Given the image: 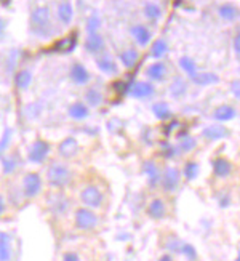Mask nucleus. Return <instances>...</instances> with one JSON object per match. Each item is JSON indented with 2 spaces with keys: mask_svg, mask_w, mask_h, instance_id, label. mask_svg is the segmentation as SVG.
Listing matches in <instances>:
<instances>
[{
  "mask_svg": "<svg viewBox=\"0 0 240 261\" xmlns=\"http://www.w3.org/2000/svg\"><path fill=\"white\" fill-rule=\"evenodd\" d=\"M152 112L154 116L157 117L159 120H168L172 117V109L166 103L160 101V103H155L152 106Z\"/></svg>",
  "mask_w": 240,
  "mask_h": 261,
  "instance_id": "obj_32",
  "label": "nucleus"
},
{
  "mask_svg": "<svg viewBox=\"0 0 240 261\" xmlns=\"http://www.w3.org/2000/svg\"><path fill=\"white\" fill-rule=\"evenodd\" d=\"M67 114H69V117L72 120H85L88 116H90V108L87 106L85 103H74V104H71L69 109H67Z\"/></svg>",
  "mask_w": 240,
  "mask_h": 261,
  "instance_id": "obj_20",
  "label": "nucleus"
},
{
  "mask_svg": "<svg viewBox=\"0 0 240 261\" xmlns=\"http://www.w3.org/2000/svg\"><path fill=\"white\" fill-rule=\"evenodd\" d=\"M10 140H12V130L7 128L5 133H4V137H2V140H0V152L7 149V146H8Z\"/></svg>",
  "mask_w": 240,
  "mask_h": 261,
  "instance_id": "obj_42",
  "label": "nucleus"
},
{
  "mask_svg": "<svg viewBox=\"0 0 240 261\" xmlns=\"http://www.w3.org/2000/svg\"><path fill=\"white\" fill-rule=\"evenodd\" d=\"M74 223H76V227L80 229V231H93V229L98 227L99 218L91 208L80 207L74 213Z\"/></svg>",
  "mask_w": 240,
  "mask_h": 261,
  "instance_id": "obj_3",
  "label": "nucleus"
},
{
  "mask_svg": "<svg viewBox=\"0 0 240 261\" xmlns=\"http://www.w3.org/2000/svg\"><path fill=\"white\" fill-rule=\"evenodd\" d=\"M186 91H187V85H186V82L183 79H175L172 83H170V93H172V96L173 98H181L186 95Z\"/></svg>",
  "mask_w": 240,
  "mask_h": 261,
  "instance_id": "obj_35",
  "label": "nucleus"
},
{
  "mask_svg": "<svg viewBox=\"0 0 240 261\" xmlns=\"http://www.w3.org/2000/svg\"><path fill=\"white\" fill-rule=\"evenodd\" d=\"M146 213H148L149 218H152V220L159 221V220H163V218L166 216V213H168V208H166V204L163 199H160V197H154V199L149 202L148 208H146Z\"/></svg>",
  "mask_w": 240,
  "mask_h": 261,
  "instance_id": "obj_11",
  "label": "nucleus"
},
{
  "mask_svg": "<svg viewBox=\"0 0 240 261\" xmlns=\"http://www.w3.org/2000/svg\"><path fill=\"white\" fill-rule=\"evenodd\" d=\"M62 261H80V256L76 252H66L62 255Z\"/></svg>",
  "mask_w": 240,
  "mask_h": 261,
  "instance_id": "obj_43",
  "label": "nucleus"
},
{
  "mask_svg": "<svg viewBox=\"0 0 240 261\" xmlns=\"http://www.w3.org/2000/svg\"><path fill=\"white\" fill-rule=\"evenodd\" d=\"M127 93H128L131 98L148 100V98L154 96L155 87H154V83L149 82V80H140V82H134L133 85L127 90Z\"/></svg>",
  "mask_w": 240,
  "mask_h": 261,
  "instance_id": "obj_8",
  "label": "nucleus"
},
{
  "mask_svg": "<svg viewBox=\"0 0 240 261\" xmlns=\"http://www.w3.org/2000/svg\"><path fill=\"white\" fill-rule=\"evenodd\" d=\"M119 59L125 68L131 69L136 66V62L140 59V53H138V50H134V48H127L119 55Z\"/></svg>",
  "mask_w": 240,
  "mask_h": 261,
  "instance_id": "obj_23",
  "label": "nucleus"
},
{
  "mask_svg": "<svg viewBox=\"0 0 240 261\" xmlns=\"http://www.w3.org/2000/svg\"><path fill=\"white\" fill-rule=\"evenodd\" d=\"M199 170H200V165L194 162V160H189L186 162L184 167H183V176L186 181H194L197 176H199Z\"/></svg>",
  "mask_w": 240,
  "mask_h": 261,
  "instance_id": "obj_29",
  "label": "nucleus"
},
{
  "mask_svg": "<svg viewBox=\"0 0 240 261\" xmlns=\"http://www.w3.org/2000/svg\"><path fill=\"white\" fill-rule=\"evenodd\" d=\"M180 253L186 258V259H189V261H195L197 259V252H195V248L189 244H183L181 250H180Z\"/></svg>",
  "mask_w": 240,
  "mask_h": 261,
  "instance_id": "obj_39",
  "label": "nucleus"
},
{
  "mask_svg": "<svg viewBox=\"0 0 240 261\" xmlns=\"http://www.w3.org/2000/svg\"><path fill=\"white\" fill-rule=\"evenodd\" d=\"M166 51H168V44H166L163 39H157L151 47V56L159 59L166 55Z\"/></svg>",
  "mask_w": 240,
  "mask_h": 261,
  "instance_id": "obj_33",
  "label": "nucleus"
},
{
  "mask_svg": "<svg viewBox=\"0 0 240 261\" xmlns=\"http://www.w3.org/2000/svg\"><path fill=\"white\" fill-rule=\"evenodd\" d=\"M80 201L87 208H99L104 202V194L96 184H88L80 191Z\"/></svg>",
  "mask_w": 240,
  "mask_h": 261,
  "instance_id": "obj_5",
  "label": "nucleus"
},
{
  "mask_svg": "<svg viewBox=\"0 0 240 261\" xmlns=\"http://www.w3.org/2000/svg\"><path fill=\"white\" fill-rule=\"evenodd\" d=\"M183 244H184V242H181L178 237L172 236V237L168 239V244H166V245H168V247H166V248H170L172 252H178V253H180V250H181Z\"/></svg>",
  "mask_w": 240,
  "mask_h": 261,
  "instance_id": "obj_41",
  "label": "nucleus"
},
{
  "mask_svg": "<svg viewBox=\"0 0 240 261\" xmlns=\"http://www.w3.org/2000/svg\"><path fill=\"white\" fill-rule=\"evenodd\" d=\"M2 29H4V23H2V19H0V32H2Z\"/></svg>",
  "mask_w": 240,
  "mask_h": 261,
  "instance_id": "obj_48",
  "label": "nucleus"
},
{
  "mask_svg": "<svg viewBox=\"0 0 240 261\" xmlns=\"http://www.w3.org/2000/svg\"><path fill=\"white\" fill-rule=\"evenodd\" d=\"M99 27H101V18L98 15H91L87 19V32L88 34H95V32H98Z\"/></svg>",
  "mask_w": 240,
  "mask_h": 261,
  "instance_id": "obj_37",
  "label": "nucleus"
},
{
  "mask_svg": "<svg viewBox=\"0 0 240 261\" xmlns=\"http://www.w3.org/2000/svg\"><path fill=\"white\" fill-rule=\"evenodd\" d=\"M180 68L189 77H194L197 74V64H195V61L191 56H183V58H180Z\"/></svg>",
  "mask_w": 240,
  "mask_h": 261,
  "instance_id": "obj_36",
  "label": "nucleus"
},
{
  "mask_svg": "<svg viewBox=\"0 0 240 261\" xmlns=\"http://www.w3.org/2000/svg\"><path fill=\"white\" fill-rule=\"evenodd\" d=\"M96 66L106 76H116L117 72H119V68L116 64V61H114L109 55H102V56L96 58Z\"/></svg>",
  "mask_w": 240,
  "mask_h": 261,
  "instance_id": "obj_19",
  "label": "nucleus"
},
{
  "mask_svg": "<svg viewBox=\"0 0 240 261\" xmlns=\"http://www.w3.org/2000/svg\"><path fill=\"white\" fill-rule=\"evenodd\" d=\"M234 172V165L231 160H227L226 157H218L213 160V173L218 178H227Z\"/></svg>",
  "mask_w": 240,
  "mask_h": 261,
  "instance_id": "obj_14",
  "label": "nucleus"
},
{
  "mask_svg": "<svg viewBox=\"0 0 240 261\" xmlns=\"http://www.w3.org/2000/svg\"><path fill=\"white\" fill-rule=\"evenodd\" d=\"M237 117V109L231 104H223V106H218L213 111V119L218 122H229L234 120Z\"/></svg>",
  "mask_w": 240,
  "mask_h": 261,
  "instance_id": "obj_18",
  "label": "nucleus"
},
{
  "mask_svg": "<svg viewBox=\"0 0 240 261\" xmlns=\"http://www.w3.org/2000/svg\"><path fill=\"white\" fill-rule=\"evenodd\" d=\"M162 154L165 155V159H173L176 154H178V148L170 143H163L162 144Z\"/></svg>",
  "mask_w": 240,
  "mask_h": 261,
  "instance_id": "obj_40",
  "label": "nucleus"
},
{
  "mask_svg": "<svg viewBox=\"0 0 240 261\" xmlns=\"http://www.w3.org/2000/svg\"><path fill=\"white\" fill-rule=\"evenodd\" d=\"M232 91H234L235 98H238V96H240V85H238V80H235V82L232 83Z\"/></svg>",
  "mask_w": 240,
  "mask_h": 261,
  "instance_id": "obj_46",
  "label": "nucleus"
},
{
  "mask_svg": "<svg viewBox=\"0 0 240 261\" xmlns=\"http://www.w3.org/2000/svg\"><path fill=\"white\" fill-rule=\"evenodd\" d=\"M79 149H80L79 141L76 138H72V137H67V138H64L59 143L58 154L61 155L62 159H74L76 155L79 154Z\"/></svg>",
  "mask_w": 240,
  "mask_h": 261,
  "instance_id": "obj_12",
  "label": "nucleus"
},
{
  "mask_svg": "<svg viewBox=\"0 0 240 261\" xmlns=\"http://www.w3.org/2000/svg\"><path fill=\"white\" fill-rule=\"evenodd\" d=\"M74 45H76V36H72V37H66V39L59 40L56 44V47H53V48L61 50V51H69V50L74 48Z\"/></svg>",
  "mask_w": 240,
  "mask_h": 261,
  "instance_id": "obj_38",
  "label": "nucleus"
},
{
  "mask_svg": "<svg viewBox=\"0 0 240 261\" xmlns=\"http://www.w3.org/2000/svg\"><path fill=\"white\" fill-rule=\"evenodd\" d=\"M5 212H7V201H5V197L0 194V216H2Z\"/></svg>",
  "mask_w": 240,
  "mask_h": 261,
  "instance_id": "obj_45",
  "label": "nucleus"
},
{
  "mask_svg": "<svg viewBox=\"0 0 240 261\" xmlns=\"http://www.w3.org/2000/svg\"><path fill=\"white\" fill-rule=\"evenodd\" d=\"M50 144L45 140H36L27 149V159L32 164H44L50 154Z\"/></svg>",
  "mask_w": 240,
  "mask_h": 261,
  "instance_id": "obj_7",
  "label": "nucleus"
},
{
  "mask_svg": "<svg viewBox=\"0 0 240 261\" xmlns=\"http://www.w3.org/2000/svg\"><path fill=\"white\" fill-rule=\"evenodd\" d=\"M143 12H144V16L148 18L149 21H159L162 18V15H163L162 8L157 4H154V2L146 4L144 8H143Z\"/></svg>",
  "mask_w": 240,
  "mask_h": 261,
  "instance_id": "obj_31",
  "label": "nucleus"
},
{
  "mask_svg": "<svg viewBox=\"0 0 240 261\" xmlns=\"http://www.w3.org/2000/svg\"><path fill=\"white\" fill-rule=\"evenodd\" d=\"M232 47H234V53L238 56L240 55V36L237 34L235 37H234V40H232Z\"/></svg>",
  "mask_w": 240,
  "mask_h": 261,
  "instance_id": "obj_44",
  "label": "nucleus"
},
{
  "mask_svg": "<svg viewBox=\"0 0 240 261\" xmlns=\"http://www.w3.org/2000/svg\"><path fill=\"white\" fill-rule=\"evenodd\" d=\"M166 74H168V68H166V64L162 61L154 62V64H151L146 69V76L152 82H163L166 79Z\"/></svg>",
  "mask_w": 240,
  "mask_h": 261,
  "instance_id": "obj_15",
  "label": "nucleus"
},
{
  "mask_svg": "<svg viewBox=\"0 0 240 261\" xmlns=\"http://www.w3.org/2000/svg\"><path fill=\"white\" fill-rule=\"evenodd\" d=\"M203 137L210 141H220L229 137V130L223 125H208V127L203 128Z\"/></svg>",
  "mask_w": 240,
  "mask_h": 261,
  "instance_id": "obj_17",
  "label": "nucleus"
},
{
  "mask_svg": "<svg viewBox=\"0 0 240 261\" xmlns=\"http://www.w3.org/2000/svg\"><path fill=\"white\" fill-rule=\"evenodd\" d=\"M218 15L226 21H235L238 16V8L234 4H223L218 8Z\"/></svg>",
  "mask_w": 240,
  "mask_h": 261,
  "instance_id": "obj_28",
  "label": "nucleus"
},
{
  "mask_svg": "<svg viewBox=\"0 0 240 261\" xmlns=\"http://www.w3.org/2000/svg\"><path fill=\"white\" fill-rule=\"evenodd\" d=\"M157 261H175V258H173V255H170V253H165V255H162Z\"/></svg>",
  "mask_w": 240,
  "mask_h": 261,
  "instance_id": "obj_47",
  "label": "nucleus"
},
{
  "mask_svg": "<svg viewBox=\"0 0 240 261\" xmlns=\"http://www.w3.org/2000/svg\"><path fill=\"white\" fill-rule=\"evenodd\" d=\"M13 248H12V239L8 234L0 233V261H12Z\"/></svg>",
  "mask_w": 240,
  "mask_h": 261,
  "instance_id": "obj_22",
  "label": "nucleus"
},
{
  "mask_svg": "<svg viewBox=\"0 0 240 261\" xmlns=\"http://www.w3.org/2000/svg\"><path fill=\"white\" fill-rule=\"evenodd\" d=\"M181 184V172L175 167H166L162 172L160 186L163 187L165 192H175Z\"/></svg>",
  "mask_w": 240,
  "mask_h": 261,
  "instance_id": "obj_6",
  "label": "nucleus"
},
{
  "mask_svg": "<svg viewBox=\"0 0 240 261\" xmlns=\"http://www.w3.org/2000/svg\"><path fill=\"white\" fill-rule=\"evenodd\" d=\"M102 100H104V96L98 88H90L85 93V103H87L88 108H93V109L99 108L102 104Z\"/></svg>",
  "mask_w": 240,
  "mask_h": 261,
  "instance_id": "obj_26",
  "label": "nucleus"
},
{
  "mask_svg": "<svg viewBox=\"0 0 240 261\" xmlns=\"http://www.w3.org/2000/svg\"><path fill=\"white\" fill-rule=\"evenodd\" d=\"M72 180H74V173L69 165L62 162H51L47 169V181L55 189H62L67 187Z\"/></svg>",
  "mask_w": 240,
  "mask_h": 261,
  "instance_id": "obj_1",
  "label": "nucleus"
},
{
  "mask_svg": "<svg viewBox=\"0 0 240 261\" xmlns=\"http://www.w3.org/2000/svg\"><path fill=\"white\" fill-rule=\"evenodd\" d=\"M69 199L62 194V192H56V194H51L48 197V208L55 215L61 216V215H66L69 212Z\"/></svg>",
  "mask_w": 240,
  "mask_h": 261,
  "instance_id": "obj_9",
  "label": "nucleus"
},
{
  "mask_svg": "<svg viewBox=\"0 0 240 261\" xmlns=\"http://www.w3.org/2000/svg\"><path fill=\"white\" fill-rule=\"evenodd\" d=\"M19 165V160H18V155L12 154V155H4L2 157V169H4V173L5 175H12Z\"/></svg>",
  "mask_w": 240,
  "mask_h": 261,
  "instance_id": "obj_34",
  "label": "nucleus"
},
{
  "mask_svg": "<svg viewBox=\"0 0 240 261\" xmlns=\"http://www.w3.org/2000/svg\"><path fill=\"white\" fill-rule=\"evenodd\" d=\"M42 187H44V181H42V176L36 172L26 173L23 181H21V191H23L24 199H36L37 195H40Z\"/></svg>",
  "mask_w": 240,
  "mask_h": 261,
  "instance_id": "obj_4",
  "label": "nucleus"
},
{
  "mask_svg": "<svg viewBox=\"0 0 240 261\" xmlns=\"http://www.w3.org/2000/svg\"><path fill=\"white\" fill-rule=\"evenodd\" d=\"M176 148H178V152L187 154L197 148V140L194 137H189V135H184V137L180 135V144Z\"/></svg>",
  "mask_w": 240,
  "mask_h": 261,
  "instance_id": "obj_30",
  "label": "nucleus"
},
{
  "mask_svg": "<svg viewBox=\"0 0 240 261\" xmlns=\"http://www.w3.org/2000/svg\"><path fill=\"white\" fill-rule=\"evenodd\" d=\"M143 173L148 178V186L149 187H157L160 184V178H162V170L157 162L154 160H146L143 164Z\"/></svg>",
  "mask_w": 240,
  "mask_h": 261,
  "instance_id": "obj_10",
  "label": "nucleus"
},
{
  "mask_svg": "<svg viewBox=\"0 0 240 261\" xmlns=\"http://www.w3.org/2000/svg\"><path fill=\"white\" fill-rule=\"evenodd\" d=\"M58 19L61 21L62 24H71L72 23V18H74V8H72V5L69 2H62L58 5Z\"/></svg>",
  "mask_w": 240,
  "mask_h": 261,
  "instance_id": "obj_24",
  "label": "nucleus"
},
{
  "mask_svg": "<svg viewBox=\"0 0 240 261\" xmlns=\"http://www.w3.org/2000/svg\"><path fill=\"white\" fill-rule=\"evenodd\" d=\"M130 34L133 36V39L136 40V44L140 47H146L151 42L152 39V34L151 30L146 27L144 24H136V26H131L130 29Z\"/></svg>",
  "mask_w": 240,
  "mask_h": 261,
  "instance_id": "obj_16",
  "label": "nucleus"
},
{
  "mask_svg": "<svg viewBox=\"0 0 240 261\" xmlns=\"http://www.w3.org/2000/svg\"><path fill=\"white\" fill-rule=\"evenodd\" d=\"M30 83H32V72L27 71V69L19 71L18 74L15 76V85H16L19 90H26V88H29Z\"/></svg>",
  "mask_w": 240,
  "mask_h": 261,
  "instance_id": "obj_27",
  "label": "nucleus"
},
{
  "mask_svg": "<svg viewBox=\"0 0 240 261\" xmlns=\"http://www.w3.org/2000/svg\"><path fill=\"white\" fill-rule=\"evenodd\" d=\"M85 48H87V51H90V53H93V55L101 53V51L104 50V39H102V36L98 34V32L88 34V37L85 40Z\"/></svg>",
  "mask_w": 240,
  "mask_h": 261,
  "instance_id": "obj_21",
  "label": "nucleus"
},
{
  "mask_svg": "<svg viewBox=\"0 0 240 261\" xmlns=\"http://www.w3.org/2000/svg\"><path fill=\"white\" fill-rule=\"evenodd\" d=\"M50 8L48 7H37L30 13V29L34 34H39L42 37L50 36Z\"/></svg>",
  "mask_w": 240,
  "mask_h": 261,
  "instance_id": "obj_2",
  "label": "nucleus"
},
{
  "mask_svg": "<svg viewBox=\"0 0 240 261\" xmlns=\"http://www.w3.org/2000/svg\"><path fill=\"white\" fill-rule=\"evenodd\" d=\"M71 80L76 83V85H87L90 82V72L87 71V68L80 64V62H74L69 71Z\"/></svg>",
  "mask_w": 240,
  "mask_h": 261,
  "instance_id": "obj_13",
  "label": "nucleus"
},
{
  "mask_svg": "<svg viewBox=\"0 0 240 261\" xmlns=\"http://www.w3.org/2000/svg\"><path fill=\"white\" fill-rule=\"evenodd\" d=\"M192 82L195 85H200V87H205V85H213V83H218L220 82V77L213 72H197L194 77H191Z\"/></svg>",
  "mask_w": 240,
  "mask_h": 261,
  "instance_id": "obj_25",
  "label": "nucleus"
}]
</instances>
